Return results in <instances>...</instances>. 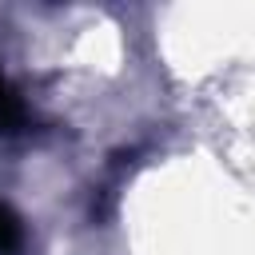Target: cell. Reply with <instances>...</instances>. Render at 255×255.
<instances>
[{"label":"cell","instance_id":"2","mask_svg":"<svg viewBox=\"0 0 255 255\" xmlns=\"http://www.w3.org/2000/svg\"><path fill=\"white\" fill-rule=\"evenodd\" d=\"M20 247V219L0 203V255H12Z\"/></svg>","mask_w":255,"mask_h":255},{"label":"cell","instance_id":"1","mask_svg":"<svg viewBox=\"0 0 255 255\" xmlns=\"http://www.w3.org/2000/svg\"><path fill=\"white\" fill-rule=\"evenodd\" d=\"M20 128H24V104L0 72V131H20Z\"/></svg>","mask_w":255,"mask_h":255}]
</instances>
